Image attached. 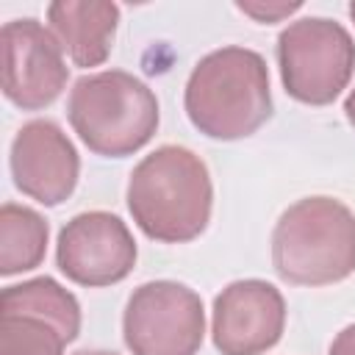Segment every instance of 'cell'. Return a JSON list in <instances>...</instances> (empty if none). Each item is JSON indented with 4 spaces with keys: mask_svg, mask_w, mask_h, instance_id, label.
<instances>
[{
    "mask_svg": "<svg viewBox=\"0 0 355 355\" xmlns=\"http://www.w3.org/2000/svg\"><path fill=\"white\" fill-rule=\"evenodd\" d=\"M214 186L205 161L180 144L155 147L128 180V211L136 227L161 244L197 239L211 219Z\"/></svg>",
    "mask_w": 355,
    "mask_h": 355,
    "instance_id": "obj_1",
    "label": "cell"
},
{
    "mask_svg": "<svg viewBox=\"0 0 355 355\" xmlns=\"http://www.w3.org/2000/svg\"><path fill=\"white\" fill-rule=\"evenodd\" d=\"M183 108L189 122L208 139L236 141L252 136L272 116L263 55L239 44L202 55L186 80Z\"/></svg>",
    "mask_w": 355,
    "mask_h": 355,
    "instance_id": "obj_2",
    "label": "cell"
},
{
    "mask_svg": "<svg viewBox=\"0 0 355 355\" xmlns=\"http://www.w3.org/2000/svg\"><path fill=\"white\" fill-rule=\"evenodd\" d=\"M272 266L291 286H330L355 272V214L336 197H302L272 230Z\"/></svg>",
    "mask_w": 355,
    "mask_h": 355,
    "instance_id": "obj_3",
    "label": "cell"
},
{
    "mask_svg": "<svg viewBox=\"0 0 355 355\" xmlns=\"http://www.w3.org/2000/svg\"><path fill=\"white\" fill-rule=\"evenodd\" d=\"M67 116L80 141L103 158L139 153L161 122L153 89L125 69H103L78 78L69 89Z\"/></svg>",
    "mask_w": 355,
    "mask_h": 355,
    "instance_id": "obj_4",
    "label": "cell"
},
{
    "mask_svg": "<svg viewBox=\"0 0 355 355\" xmlns=\"http://www.w3.org/2000/svg\"><path fill=\"white\" fill-rule=\"evenodd\" d=\"M277 64L288 97L305 105H330L355 72V42L336 19L305 17L280 31Z\"/></svg>",
    "mask_w": 355,
    "mask_h": 355,
    "instance_id": "obj_5",
    "label": "cell"
},
{
    "mask_svg": "<svg viewBox=\"0 0 355 355\" xmlns=\"http://www.w3.org/2000/svg\"><path fill=\"white\" fill-rule=\"evenodd\" d=\"M122 336L133 355H197L205 338L202 300L175 280L141 283L128 297Z\"/></svg>",
    "mask_w": 355,
    "mask_h": 355,
    "instance_id": "obj_6",
    "label": "cell"
},
{
    "mask_svg": "<svg viewBox=\"0 0 355 355\" xmlns=\"http://www.w3.org/2000/svg\"><path fill=\"white\" fill-rule=\"evenodd\" d=\"M139 250L130 227L108 211H86L72 216L55 241V263L67 280L103 288L125 280L136 266Z\"/></svg>",
    "mask_w": 355,
    "mask_h": 355,
    "instance_id": "obj_7",
    "label": "cell"
},
{
    "mask_svg": "<svg viewBox=\"0 0 355 355\" xmlns=\"http://www.w3.org/2000/svg\"><path fill=\"white\" fill-rule=\"evenodd\" d=\"M3 94L22 111H42L58 100L69 67L53 31L33 17L3 25Z\"/></svg>",
    "mask_w": 355,
    "mask_h": 355,
    "instance_id": "obj_8",
    "label": "cell"
},
{
    "mask_svg": "<svg viewBox=\"0 0 355 355\" xmlns=\"http://www.w3.org/2000/svg\"><path fill=\"white\" fill-rule=\"evenodd\" d=\"M286 330V300L266 280L227 283L211 311L214 347L222 355H263Z\"/></svg>",
    "mask_w": 355,
    "mask_h": 355,
    "instance_id": "obj_9",
    "label": "cell"
},
{
    "mask_svg": "<svg viewBox=\"0 0 355 355\" xmlns=\"http://www.w3.org/2000/svg\"><path fill=\"white\" fill-rule=\"evenodd\" d=\"M8 164L14 186L50 208L61 205L75 191L80 175L78 150L53 119L25 122L11 141Z\"/></svg>",
    "mask_w": 355,
    "mask_h": 355,
    "instance_id": "obj_10",
    "label": "cell"
},
{
    "mask_svg": "<svg viewBox=\"0 0 355 355\" xmlns=\"http://www.w3.org/2000/svg\"><path fill=\"white\" fill-rule=\"evenodd\" d=\"M47 22L75 67H100L111 55L119 6L103 0H58L47 6Z\"/></svg>",
    "mask_w": 355,
    "mask_h": 355,
    "instance_id": "obj_11",
    "label": "cell"
},
{
    "mask_svg": "<svg viewBox=\"0 0 355 355\" xmlns=\"http://www.w3.org/2000/svg\"><path fill=\"white\" fill-rule=\"evenodd\" d=\"M0 313H31L42 316L50 324L61 330V336L69 341L80 333V302L72 291H67L53 277H33L14 286H6L0 294Z\"/></svg>",
    "mask_w": 355,
    "mask_h": 355,
    "instance_id": "obj_12",
    "label": "cell"
},
{
    "mask_svg": "<svg viewBox=\"0 0 355 355\" xmlns=\"http://www.w3.org/2000/svg\"><path fill=\"white\" fill-rule=\"evenodd\" d=\"M47 219L19 202H3L0 208V275L11 277L31 272L47 252Z\"/></svg>",
    "mask_w": 355,
    "mask_h": 355,
    "instance_id": "obj_13",
    "label": "cell"
},
{
    "mask_svg": "<svg viewBox=\"0 0 355 355\" xmlns=\"http://www.w3.org/2000/svg\"><path fill=\"white\" fill-rule=\"evenodd\" d=\"M67 338L55 324L31 313H0V355H64Z\"/></svg>",
    "mask_w": 355,
    "mask_h": 355,
    "instance_id": "obj_14",
    "label": "cell"
},
{
    "mask_svg": "<svg viewBox=\"0 0 355 355\" xmlns=\"http://www.w3.org/2000/svg\"><path fill=\"white\" fill-rule=\"evenodd\" d=\"M236 8L247 17H252L255 22H263V25H272V22H280L286 17H291L294 11L302 8V3H263V0H252V3H236Z\"/></svg>",
    "mask_w": 355,
    "mask_h": 355,
    "instance_id": "obj_15",
    "label": "cell"
},
{
    "mask_svg": "<svg viewBox=\"0 0 355 355\" xmlns=\"http://www.w3.org/2000/svg\"><path fill=\"white\" fill-rule=\"evenodd\" d=\"M327 355H355V324H347L330 344Z\"/></svg>",
    "mask_w": 355,
    "mask_h": 355,
    "instance_id": "obj_16",
    "label": "cell"
},
{
    "mask_svg": "<svg viewBox=\"0 0 355 355\" xmlns=\"http://www.w3.org/2000/svg\"><path fill=\"white\" fill-rule=\"evenodd\" d=\"M344 116H347V122L355 128V89L347 94V100H344Z\"/></svg>",
    "mask_w": 355,
    "mask_h": 355,
    "instance_id": "obj_17",
    "label": "cell"
},
{
    "mask_svg": "<svg viewBox=\"0 0 355 355\" xmlns=\"http://www.w3.org/2000/svg\"><path fill=\"white\" fill-rule=\"evenodd\" d=\"M75 355H116V352H105V349H80Z\"/></svg>",
    "mask_w": 355,
    "mask_h": 355,
    "instance_id": "obj_18",
    "label": "cell"
},
{
    "mask_svg": "<svg viewBox=\"0 0 355 355\" xmlns=\"http://www.w3.org/2000/svg\"><path fill=\"white\" fill-rule=\"evenodd\" d=\"M347 14H349V19H352V22H355V0H352V3H349V6H347Z\"/></svg>",
    "mask_w": 355,
    "mask_h": 355,
    "instance_id": "obj_19",
    "label": "cell"
}]
</instances>
